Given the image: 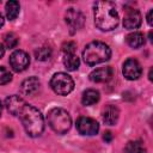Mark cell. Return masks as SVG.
Segmentation results:
<instances>
[{"label": "cell", "instance_id": "8992f818", "mask_svg": "<svg viewBox=\"0 0 153 153\" xmlns=\"http://www.w3.org/2000/svg\"><path fill=\"white\" fill-rule=\"evenodd\" d=\"M76 129L81 135H87V136H92L96 135L99 130V124L96 120L91 118V117H79L76 121Z\"/></svg>", "mask_w": 153, "mask_h": 153}, {"label": "cell", "instance_id": "7c38bea8", "mask_svg": "<svg viewBox=\"0 0 153 153\" xmlns=\"http://www.w3.org/2000/svg\"><path fill=\"white\" fill-rule=\"evenodd\" d=\"M112 76L111 67H99L90 73V80L93 82H106Z\"/></svg>", "mask_w": 153, "mask_h": 153}, {"label": "cell", "instance_id": "5b68a950", "mask_svg": "<svg viewBox=\"0 0 153 153\" xmlns=\"http://www.w3.org/2000/svg\"><path fill=\"white\" fill-rule=\"evenodd\" d=\"M50 86L55 93H57L60 96H67L68 93H71L73 91L74 81L68 74L59 72L53 75V78L50 80Z\"/></svg>", "mask_w": 153, "mask_h": 153}, {"label": "cell", "instance_id": "6da1fadb", "mask_svg": "<svg viewBox=\"0 0 153 153\" xmlns=\"http://www.w3.org/2000/svg\"><path fill=\"white\" fill-rule=\"evenodd\" d=\"M118 13L111 1H97L94 4V24L102 31H110L118 25Z\"/></svg>", "mask_w": 153, "mask_h": 153}, {"label": "cell", "instance_id": "44dd1931", "mask_svg": "<svg viewBox=\"0 0 153 153\" xmlns=\"http://www.w3.org/2000/svg\"><path fill=\"white\" fill-rule=\"evenodd\" d=\"M35 56L37 60L39 61H47L50 59L51 56V50L50 48H47V47H42V48H38L36 51H35Z\"/></svg>", "mask_w": 153, "mask_h": 153}, {"label": "cell", "instance_id": "7a4b0ae2", "mask_svg": "<svg viewBox=\"0 0 153 153\" xmlns=\"http://www.w3.org/2000/svg\"><path fill=\"white\" fill-rule=\"evenodd\" d=\"M18 117L20 118L22 124L29 136L36 137L43 133L44 120L39 110L36 109L35 106L26 104L20 111V114L18 115Z\"/></svg>", "mask_w": 153, "mask_h": 153}, {"label": "cell", "instance_id": "277c9868", "mask_svg": "<svg viewBox=\"0 0 153 153\" xmlns=\"http://www.w3.org/2000/svg\"><path fill=\"white\" fill-rule=\"evenodd\" d=\"M47 121L50 128L60 135L66 134L71 129V126H72L71 115L62 108L51 109L47 115Z\"/></svg>", "mask_w": 153, "mask_h": 153}, {"label": "cell", "instance_id": "603a6c76", "mask_svg": "<svg viewBox=\"0 0 153 153\" xmlns=\"http://www.w3.org/2000/svg\"><path fill=\"white\" fill-rule=\"evenodd\" d=\"M75 49H76V44L72 41H68L62 45V50L65 54H75Z\"/></svg>", "mask_w": 153, "mask_h": 153}, {"label": "cell", "instance_id": "52a82bcc", "mask_svg": "<svg viewBox=\"0 0 153 153\" xmlns=\"http://www.w3.org/2000/svg\"><path fill=\"white\" fill-rule=\"evenodd\" d=\"M10 65L14 72H23L30 65L29 55L23 50H16L10 56Z\"/></svg>", "mask_w": 153, "mask_h": 153}, {"label": "cell", "instance_id": "2e32d148", "mask_svg": "<svg viewBox=\"0 0 153 153\" xmlns=\"http://www.w3.org/2000/svg\"><path fill=\"white\" fill-rule=\"evenodd\" d=\"M98 100H99V92L98 91H96L93 88H88V90L84 91L82 97H81V102L84 105L90 106V105L96 104Z\"/></svg>", "mask_w": 153, "mask_h": 153}, {"label": "cell", "instance_id": "ba28073f", "mask_svg": "<svg viewBox=\"0 0 153 153\" xmlns=\"http://www.w3.org/2000/svg\"><path fill=\"white\" fill-rule=\"evenodd\" d=\"M65 19H66V24L69 26L72 32L81 29L85 22L84 14L79 10H75V8H68L66 12Z\"/></svg>", "mask_w": 153, "mask_h": 153}, {"label": "cell", "instance_id": "484cf974", "mask_svg": "<svg viewBox=\"0 0 153 153\" xmlns=\"http://www.w3.org/2000/svg\"><path fill=\"white\" fill-rule=\"evenodd\" d=\"M4 54H5V48L2 44H0V59L4 56Z\"/></svg>", "mask_w": 153, "mask_h": 153}, {"label": "cell", "instance_id": "8fae6325", "mask_svg": "<svg viewBox=\"0 0 153 153\" xmlns=\"http://www.w3.org/2000/svg\"><path fill=\"white\" fill-rule=\"evenodd\" d=\"M27 103L19 96L17 94H13V96H10L6 98L5 100V105H6V109L8 110L10 114H12L13 116H18L20 114V111L23 110V108L26 105Z\"/></svg>", "mask_w": 153, "mask_h": 153}, {"label": "cell", "instance_id": "ffe728a7", "mask_svg": "<svg viewBox=\"0 0 153 153\" xmlns=\"http://www.w3.org/2000/svg\"><path fill=\"white\" fill-rule=\"evenodd\" d=\"M4 41H5V45H6V48H8V49H13V48H16V47L18 45V42H19L18 36H17L16 33H13V32H8V33H6Z\"/></svg>", "mask_w": 153, "mask_h": 153}, {"label": "cell", "instance_id": "5bb4252c", "mask_svg": "<svg viewBox=\"0 0 153 153\" xmlns=\"http://www.w3.org/2000/svg\"><path fill=\"white\" fill-rule=\"evenodd\" d=\"M120 117V110L115 105H108L103 111V121L108 126H114L117 123Z\"/></svg>", "mask_w": 153, "mask_h": 153}, {"label": "cell", "instance_id": "30bf717a", "mask_svg": "<svg viewBox=\"0 0 153 153\" xmlns=\"http://www.w3.org/2000/svg\"><path fill=\"white\" fill-rule=\"evenodd\" d=\"M141 25V14L136 8H127L123 18V26L128 30L137 29Z\"/></svg>", "mask_w": 153, "mask_h": 153}, {"label": "cell", "instance_id": "4316f807", "mask_svg": "<svg viewBox=\"0 0 153 153\" xmlns=\"http://www.w3.org/2000/svg\"><path fill=\"white\" fill-rule=\"evenodd\" d=\"M4 23H5V19H4V17H2V14L0 13V27L4 25Z\"/></svg>", "mask_w": 153, "mask_h": 153}, {"label": "cell", "instance_id": "83f0119b", "mask_svg": "<svg viewBox=\"0 0 153 153\" xmlns=\"http://www.w3.org/2000/svg\"><path fill=\"white\" fill-rule=\"evenodd\" d=\"M1 112H2V103L0 100V116H1Z\"/></svg>", "mask_w": 153, "mask_h": 153}, {"label": "cell", "instance_id": "4fadbf2b", "mask_svg": "<svg viewBox=\"0 0 153 153\" xmlns=\"http://www.w3.org/2000/svg\"><path fill=\"white\" fill-rule=\"evenodd\" d=\"M39 80L36 76H30L25 79L20 85V91L24 96H33L39 88Z\"/></svg>", "mask_w": 153, "mask_h": 153}, {"label": "cell", "instance_id": "3957f363", "mask_svg": "<svg viewBox=\"0 0 153 153\" xmlns=\"http://www.w3.org/2000/svg\"><path fill=\"white\" fill-rule=\"evenodd\" d=\"M110 56L111 49L109 48V45L99 41H93L88 43L82 51L84 61L88 66H96L98 63L105 62L110 59Z\"/></svg>", "mask_w": 153, "mask_h": 153}, {"label": "cell", "instance_id": "ac0fdd59", "mask_svg": "<svg viewBox=\"0 0 153 153\" xmlns=\"http://www.w3.org/2000/svg\"><path fill=\"white\" fill-rule=\"evenodd\" d=\"M63 65L68 71H76L80 61L76 54H65L63 56Z\"/></svg>", "mask_w": 153, "mask_h": 153}, {"label": "cell", "instance_id": "cb8c5ba5", "mask_svg": "<svg viewBox=\"0 0 153 153\" xmlns=\"http://www.w3.org/2000/svg\"><path fill=\"white\" fill-rule=\"evenodd\" d=\"M104 140H105L106 142H110V141L112 140V134H111L110 131H106V133L104 134Z\"/></svg>", "mask_w": 153, "mask_h": 153}, {"label": "cell", "instance_id": "d4e9b609", "mask_svg": "<svg viewBox=\"0 0 153 153\" xmlns=\"http://www.w3.org/2000/svg\"><path fill=\"white\" fill-rule=\"evenodd\" d=\"M152 14H153V10H151L147 14V22H148L149 25H152Z\"/></svg>", "mask_w": 153, "mask_h": 153}, {"label": "cell", "instance_id": "9a60e30c", "mask_svg": "<svg viewBox=\"0 0 153 153\" xmlns=\"http://www.w3.org/2000/svg\"><path fill=\"white\" fill-rule=\"evenodd\" d=\"M126 41H127L128 45L134 48V49H137V48H140V47H142L145 44V37L139 31H134V32L129 33L126 37Z\"/></svg>", "mask_w": 153, "mask_h": 153}, {"label": "cell", "instance_id": "7402d4cb", "mask_svg": "<svg viewBox=\"0 0 153 153\" xmlns=\"http://www.w3.org/2000/svg\"><path fill=\"white\" fill-rule=\"evenodd\" d=\"M12 80V74L6 67H0V85H6Z\"/></svg>", "mask_w": 153, "mask_h": 153}, {"label": "cell", "instance_id": "9c48e42d", "mask_svg": "<svg viewBox=\"0 0 153 153\" xmlns=\"http://www.w3.org/2000/svg\"><path fill=\"white\" fill-rule=\"evenodd\" d=\"M123 75L126 79L128 80H136L141 76L142 73V68L140 66V63L137 62V60L135 59H128L124 63H123Z\"/></svg>", "mask_w": 153, "mask_h": 153}, {"label": "cell", "instance_id": "e0dca14e", "mask_svg": "<svg viewBox=\"0 0 153 153\" xmlns=\"http://www.w3.org/2000/svg\"><path fill=\"white\" fill-rule=\"evenodd\" d=\"M5 10H6V16L10 20H14L18 14H19V11H20V5L18 1H14V0H11L6 4L5 6Z\"/></svg>", "mask_w": 153, "mask_h": 153}, {"label": "cell", "instance_id": "d6986e66", "mask_svg": "<svg viewBox=\"0 0 153 153\" xmlns=\"http://www.w3.org/2000/svg\"><path fill=\"white\" fill-rule=\"evenodd\" d=\"M126 153H147L145 145L141 141H129L124 148Z\"/></svg>", "mask_w": 153, "mask_h": 153}]
</instances>
